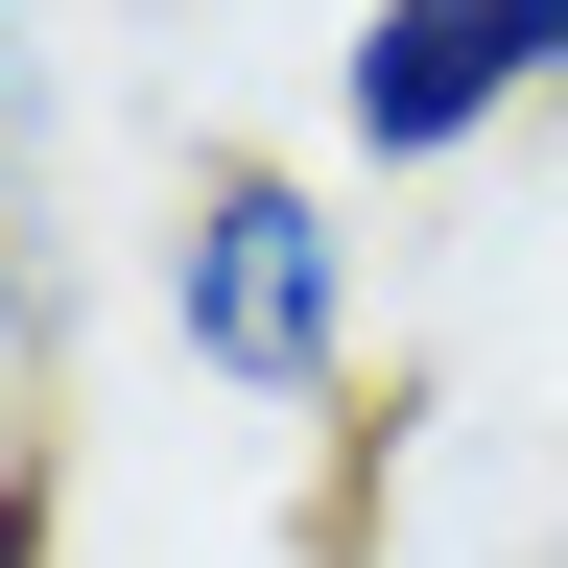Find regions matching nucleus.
I'll return each instance as SVG.
<instances>
[{"label":"nucleus","instance_id":"1","mask_svg":"<svg viewBox=\"0 0 568 568\" xmlns=\"http://www.w3.org/2000/svg\"><path fill=\"white\" fill-rule=\"evenodd\" d=\"M142 332H166L237 426H332V403H355V332H379V261H355L332 166H284V142H190L166 213H142Z\"/></svg>","mask_w":568,"mask_h":568},{"label":"nucleus","instance_id":"2","mask_svg":"<svg viewBox=\"0 0 568 568\" xmlns=\"http://www.w3.org/2000/svg\"><path fill=\"white\" fill-rule=\"evenodd\" d=\"M545 95H568V0H355V24H332V142L379 190L474 166V142L545 119Z\"/></svg>","mask_w":568,"mask_h":568},{"label":"nucleus","instance_id":"3","mask_svg":"<svg viewBox=\"0 0 568 568\" xmlns=\"http://www.w3.org/2000/svg\"><path fill=\"white\" fill-rule=\"evenodd\" d=\"M95 308V24L0 0V379H48Z\"/></svg>","mask_w":568,"mask_h":568}]
</instances>
